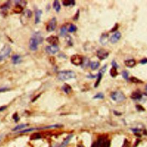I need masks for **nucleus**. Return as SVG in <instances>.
<instances>
[{
  "label": "nucleus",
  "mask_w": 147,
  "mask_h": 147,
  "mask_svg": "<svg viewBox=\"0 0 147 147\" xmlns=\"http://www.w3.org/2000/svg\"><path fill=\"white\" fill-rule=\"evenodd\" d=\"M128 75H129V72L127 70H124L122 72V76L123 78L125 80H128Z\"/></svg>",
  "instance_id": "473e14b6"
},
{
  "label": "nucleus",
  "mask_w": 147,
  "mask_h": 147,
  "mask_svg": "<svg viewBox=\"0 0 147 147\" xmlns=\"http://www.w3.org/2000/svg\"><path fill=\"white\" fill-rule=\"evenodd\" d=\"M145 92H146V93L147 95V85L145 86Z\"/></svg>",
  "instance_id": "49530a36"
},
{
  "label": "nucleus",
  "mask_w": 147,
  "mask_h": 147,
  "mask_svg": "<svg viewBox=\"0 0 147 147\" xmlns=\"http://www.w3.org/2000/svg\"></svg>",
  "instance_id": "09e8293b"
},
{
  "label": "nucleus",
  "mask_w": 147,
  "mask_h": 147,
  "mask_svg": "<svg viewBox=\"0 0 147 147\" xmlns=\"http://www.w3.org/2000/svg\"><path fill=\"white\" fill-rule=\"evenodd\" d=\"M11 51L12 49L9 45L6 44L4 45L3 48L0 51V61H2L8 57L9 56Z\"/></svg>",
  "instance_id": "7ed1b4c3"
},
{
  "label": "nucleus",
  "mask_w": 147,
  "mask_h": 147,
  "mask_svg": "<svg viewBox=\"0 0 147 147\" xmlns=\"http://www.w3.org/2000/svg\"><path fill=\"white\" fill-rule=\"evenodd\" d=\"M72 136H73V135H72V134H70V135H68V136H67L66 138L64 140V141H63L62 142H61V144L59 145V147H66L67 145L68 144V143H69L70 141L71 140V138H72Z\"/></svg>",
  "instance_id": "ddd939ff"
},
{
  "label": "nucleus",
  "mask_w": 147,
  "mask_h": 147,
  "mask_svg": "<svg viewBox=\"0 0 147 147\" xmlns=\"http://www.w3.org/2000/svg\"><path fill=\"white\" fill-rule=\"evenodd\" d=\"M109 55V52L107 50L104 49H101L98 51L97 52V57L101 60L106 59Z\"/></svg>",
  "instance_id": "6e6552de"
},
{
  "label": "nucleus",
  "mask_w": 147,
  "mask_h": 147,
  "mask_svg": "<svg viewBox=\"0 0 147 147\" xmlns=\"http://www.w3.org/2000/svg\"><path fill=\"white\" fill-rule=\"evenodd\" d=\"M112 65H113V67H115V68H118V65H117V64L116 63V62L115 61L113 60V61L112 62Z\"/></svg>",
  "instance_id": "58836bf2"
},
{
  "label": "nucleus",
  "mask_w": 147,
  "mask_h": 147,
  "mask_svg": "<svg viewBox=\"0 0 147 147\" xmlns=\"http://www.w3.org/2000/svg\"><path fill=\"white\" fill-rule=\"evenodd\" d=\"M129 80H131L132 83H136V84H139V83H143L142 81H141V80H140L139 79H138L137 78H136V77H131Z\"/></svg>",
  "instance_id": "cd10ccee"
},
{
  "label": "nucleus",
  "mask_w": 147,
  "mask_h": 147,
  "mask_svg": "<svg viewBox=\"0 0 147 147\" xmlns=\"http://www.w3.org/2000/svg\"><path fill=\"white\" fill-rule=\"evenodd\" d=\"M118 28V23H116L115 25H114V27L112 28V29L110 32H115L116 30H117Z\"/></svg>",
  "instance_id": "e433bc0d"
},
{
  "label": "nucleus",
  "mask_w": 147,
  "mask_h": 147,
  "mask_svg": "<svg viewBox=\"0 0 147 147\" xmlns=\"http://www.w3.org/2000/svg\"><path fill=\"white\" fill-rule=\"evenodd\" d=\"M110 74L112 77H116V76L118 74V72H117V68L115 67H113V66L110 70Z\"/></svg>",
  "instance_id": "393cba45"
},
{
  "label": "nucleus",
  "mask_w": 147,
  "mask_h": 147,
  "mask_svg": "<svg viewBox=\"0 0 147 147\" xmlns=\"http://www.w3.org/2000/svg\"><path fill=\"white\" fill-rule=\"evenodd\" d=\"M91 147H96V142H94V143L93 144V145H91Z\"/></svg>",
  "instance_id": "c03bdc74"
},
{
  "label": "nucleus",
  "mask_w": 147,
  "mask_h": 147,
  "mask_svg": "<svg viewBox=\"0 0 147 147\" xmlns=\"http://www.w3.org/2000/svg\"><path fill=\"white\" fill-rule=\"evenodd\" d=\"M7 108L6 106H1L0 107V112H2V111H4L5 109H6Z\"/></svg>",
  "instance_id": "37998d69"
},
{
  "label": "nucleus",
  "mask_w": 147,
  "mask_h": 147,
  "mask_svg": "<svg viewBox=\"0 0 147 147\" xmlns=\"http://www.w3.org/2000/svg\"><path fill=\"white\" fill-rule=\"evenodd\" d=\"M121 34L120 32H116L112 36L111 38H110V42L112 44H115L120 40V38H121Z\"/></svg>",
  "instance_id": "9b49d317"
},
{
  "label": "nucleus",
  "mask_w": 147,
  "mask_h": 147,
  "mask_svg": "<svg viewBox=\"0 0 147 147\" xmlns=\"http://www.w3.org/2000/svg\"><path fill=\"white\" fill-rule=\"evenodd\" d=\"M109 41V34L103 33L102 35L101 36L100 38V42L103 45H105L108 43Z\"/></svg>",
  "instance_id": "f8f14e48"
},
{
  "label": "nucleus",
  "mask_w": 147,
  "mask_h": 147,
  "mask_svg": "<svg viewBox=\"0 0 147 147\" xmlns=\"http://www.w3.org/2000/svg\"><path fill=\"white\" fill-rule=\"evenodd\" d=\"M102 147H110V141L109 140H106L105 141Z\"/></svg>",
  "instance_id": "72a5a7b5"
},
{
  "label": "nucleus",
  "mask_w": 147,
  "mask_h": 147,
  "mask_svg": "<svg viewBox=\"0 0 147 147\" xmlns=\"http://www.w3.org/2000/svg\"><path fill=\"white\" fill-rule=\"evenodd\" d=\"M105 141L103 140L102 137H100L98 138L97 141L96 142V147H102L103 144H104Z\"/></svg>",
  "instance_id": "412c9836"
},
{
  "label": "nucleus",
  "mask_w": 147,
  "mask_h": 147,
  "mask_svg": "<svg viewBox=\"0 0 147 147\" xmlns=\"http://www.w3.org/2000/svg\"><path fill=\"white\" fill-rule=\"evenodd\" d=\"M142 97V95L139 92H134L131 95V98L133 100H139Z\"/></svg>",
  "instance_id": "f3484780"
},
{
  "label": "nucleus",
  "mask_w": 147,
  "mask_h": 147,
  "mask_svg": "<svg viewBox=\"0 0 147 147\" xmlns=\"http://www.w3.org/2000/svg\"><path fill=\"white\" fill-rule=\"evenodd\" d=\"M124 63H125V65H126V66H127V67L132 68L135 66L136 62V61L134 60L130 59L128 60H126Z\"/></svg>",
  "instance_id": "dca6fc26"
},
{
  "label": "nucleus",
  "mask_w": 147,
  "mask_h": 147,
  "mask_svg": "<svg viewBox=\"0 0 147 147\" xmlns=\"http://www.w3.org/2000/svg\"><path fill=\"white\" fill-rule=\"evenodd\" d=\"M128 147V141L127 139H125V140H124V145H123L122 147Z\"/></svg>",
  "instance_id": "ea45409f"
},
{
  "label": "nucleus",
  "mask_w": 147,
  "mask_h": 147,
  "mask_svg": "<svg viewBox=\"0 0 147 147\" xmlns=\"http://www.w3.org/2000/svg\"><path fill=\"white\" fill-rule=\"evenodd\" d=\"M111 98L117 102H122L126 99L125 96L120 91H116L111 94Z\"/></svg>",
  "instance_id": "20e7f679"
},
{
  "label": "nucleus",
  "mask_w": 147,
  "mask_h": 147,
  "mask_svg": "<svg viewBox=\"0 0 147 147\" xmlns=\"http://www.w3.org/2000/svg\"><path fill=\"white\" fill-rule=\"evenodd\" d=\"M62 89L66 93L68 94L71 92V90H72V88H71V87H70L69 85H68V84H65L63 86Z\"/></svg>",
  "instance_id": "6ab92c4d"
},
{
  "label": "nucleus",
  "mask_w": 147,
  "mask_h": 147,
  "mask_svg": "<svg viewBox=\"0 0 147 147\" xmlns=\"http://www.w3.org/2000/svg\"><path fill=\"white\" fill-rule=\"evenodd\" d=\"M43 38L40 33H35L29 40V48L33 51H35L38 49V45L41 44Z\"/></svg>",
  "instance_id": "f257e3e1"
},
{
  "label": "nucleus",
  "mask_w": 147,
  "mask_h": 147,
  "mask_svg": "<svg viewBox=\"0 0 147 147\" xmlns=\"http://www.w3.org/2000/svg\"><path fill=\"white\" fill-rule=\"evenodd\" d=\"M2 137H3V135H2V134H1V135H0V141H1V140L2 139Z\"/></svg>",
  "instance_id": "a18cd8bd"
},
{
  "label": "nucleus",
  "mask_w": 147,
  "mask_h": 147,
  "mask_svg": "<svg viewBox=\"0 0 147 147\" xmlns=\"http://www.w3.org/2000/svg\"><path fill=\"white\" fill-rule=\"evenodd\" d=\"M13 10H14V12H15V13H20V12H22V8L21 7V5H17V6H15V9H13Z\"/></svg>",
  "instance_id": "c85d7f7f"
},
{
  "label": "nucleus",
  "mask_w": 147,
  "mask_h": 147,
  "mask_svg": "<svg viewBox=\"0 0 147 147\" xmlns=\"http://www.w3.org/2000/svg\"><path fill=\"white\" fill-rule=\"evenodd\" d=\"M90 67L92 70H95L98 68L99 65H100V64L98 62H91L90 64Z\"/></svg>",
  "instance_id": "b1692460"
},
{
  "label": "nucleus",
  "mask_w": 147,
  "mask_h": 147,
  "mask_svg": "<svg viewBox=\"0 0 147 147\" xmlns=\"http://www.w3.org/2000/svg\"><path fill=\"white\" fill-rule=\"evenodd\" d=\"M8 90H9V89L8 88H0V93L4 92H6Z\"/></svg>",
  "instance_id": "4c0bfd02"
},
{
  "label": "nucleus",
  "mask_w": 147,
  "mask_h": 147,
  "mask_svg": "<svg viewBox=\"0 0 147 147\" xmlns=\"http://www.w3.org/2000/svg\"><path fill=\"white\" fill-rule=\"evenodd\" d=\"M102 74H103V73H102L101 72L99 71V72L98 73V74L97 80H96V84H95V85H94L95 88H96V87L99 85V83H100V82L102 80V75H103Z\"/></svg>",
  "instance_id": "5701e85b"
},
{
  "label": "nucleus",
  "mask_w": 147,
  "mask_h": 147,
  "mask_svg": "<svg viewBox=\"0 0 147 147\" xmlns=\"http://www.w3.org/2000/svg\"><path fill=\"white\" fill-rule=\"evenodd\" d=\"M67 29L66 26H63L61 28V30H60V34H61V36H64L66 35L67 34Z\"/></svg>",
  "instance_id": "a878e982"
},
{
  "label": "nucleus",
  "mask_w": 147,
  "mask_h": 147,
  "mask_svg": "<svg viewBox=\"0 0 147 147\" xmlns=\"http://www.w3.org/2000/svg\"><path fill=\"white\" fill-rule=\"evenodd\" d=\"M42 15V11L41 10H38L35 13V23L36 24H37L40 22L41 20V17Z\"/></svg>",
  "instance_id": "2eb2a0df"
},
{
  "label": "nucleus",
  "mask_w": 147,
  "mask_h": 147,
  "mask_svg": "<svg viewBox=\"0 0 147 147\" xmlns=\"http://www.w3.org/2000/svg\"><path fill=\"white\" fill-rule=\"evenodd\" d=\"M106 68H107V65H105L104 66H103V67L101 69V70L100 71L102 72V73H104L106 71Z\"/></svg>",
  "instance_id": "a19ab883"
},
{
  "label": "nucleus",
  "mask_w": 147,
  "mask_h": 147,
  "mask_svg": "<svg viewBox=\"0 0 147 147\" xmlns=\"http://www.w3.org/2000/svg\"><path fill=\"white\" fill-rule=\"evenodd\" d=\"M76 76L75 73L72 70H64L58 73V78L61 81H66L74 78Z\"/></svg>",
  "instance_id": "f03ea898"
},
{
  "label": "nucleus",
  "mask_w": 147,
  "mask_h": 147,
  "mask_svg": "<svg viewBox=\"0 0 147 147\" xmlns=\"http://www.w3.org/2000/svg\"><path fill=\"white\" fill-rule=\"evenodd\" d=\"M63 5L64 6H73L75 5V1H71V0H65L63 1Z\"/></svg>",
  "instance_id": "4be33fe9"
},
{
  "label": "nucleus",
  "mask_w": 147,
  "mask_h": 147,
  "mask_svg": "<svg viewBox=\"0 0 147 147\" xmlns=\"http://www.w3.org/2000/svg\"><path fill=\"white\" fill-rule=\"evenodd\" d=\"M12 61L14 64H18L21 62V57L18 55H14L12 57Z\"/></svg>",
  "instance_id": "4468645a"
},
{
  "label": "nucleus",
  "mask_w": 147,
  "mask_h": 147,
  "mask_svg": "<svg viewBox=\"0 0 147 147\" xmlns=\"http://www.w3.org/2000/svg\"><path fill=\"white\" fill-rule=\"evenodd\" d=\"M41 138V135L39 133H34L30 137L31 140H37Z\"/></svg>",
  "instance_id": "7c9ffc66"
},
{
  "label": "nucleus",
  "mask_w": 147,
  "mask_h": 147,
  "mask_svg": "<svg viewBox=\"0 0 147 147\" xmlns=\"http://www.w3.org/2000/svg\"><path fill=\"white\" fill-rule=\"evenodd\" d=\"M61 127V125H50V126H47V127H40V128H30L29 129H26L23 130V131H21L20 132H19V133H27L29 132H32L33 131H36V130H41V129H50L52 128H59Z\"/></svg>",
  "instance_id": "39448f33"
},
{
  "label": "nucleus",
  "mask_w": 147,
  "mask_h": 147,
  "mask_svg": "<svg viewBox=\"0 0 147 147\" xmlns=\"http://www.w3.org/2000/svg\"><path fill=\"white\" fill-rule=\"evenodd\" d=\"M13 119H14L15 122H17L19 120V117L18 116L17 113H15L13 116Z\"/></svg>",
  "instance_id": "f704fd0d"
},
{
  "label": "nucleus",
  "mask_w": 147,
  "mask_h": 147,
  "mask_svg": "<svg viewBox=\"0 0 147 147\" xmlns=\"http://www.w3.org/2000/svg\"><path fill=\"white\" fill-rule=\"evenodd\" d=\"M32 13L31 11H30V10H26L25 11V12H24V13L23 14V16H22V18H24V20H25V19L26 18H30L32 17Z\"/></svg>",
  "instance_id": "aec40b11"
},
{
  "label": "nucleus",
  "mask_w": 147,
  "mask_h": 147,
  "mask_svg": "<svg viewBox=\"0 0 147 147\" xmlns=\"http://www.w3.org/2000/svg\"><path fill=\"white\" fill-rule=\"evenodd\" d=\"M136 108H137V110H138V111H142V110H145V109H144V108L142 107V106H141V105H137L136 106Z\"/></svg>",
  "instance_id": "c9c22d12"
},
{
  "label": "nucleus",
  "mask_w": 147,
  "mask_h": 147,
  "mask_svg": "<svg viewBox=\"0 0 147 147\" xmlns=\"http://www.w3.org/2000/svg\"><path fill=\"white\" fill-rule=\"evenodd\" d=\"M77 30V27L74 24H71L69 28H68V32L70 33H73L75 32Z\"/></svg>",
  "instance_id": "c756f323"
},
{
  "label": "nucleus",
  "mask_w": 147,
  "mask_h": 147,
  "mask_svg": "<svg viewBox=\"0 0 147 147\" xmlns=\"http://www.w3.org/2000/svg\"><path fill=\"white\" fill-rule=\"evenodd\" d=\"M27 126H28V124H21V125H17V127L14 128L13 129H12V131H18V130L24 128H25L26 127H27Z\"/></svg>",
  "instance_id": "bb28decb"
},
{
  "label": "nucleus",
  "mask_w": 147,
  "mask_h": 147,
  "mask_svg": "<svg viewBox=\"0 0 147 147\" xmlns=\"http://www.w3.org/2000/svg\"><path fill=\"white\" fill-rule=\"evenodd\" d=\"M59 50L58 45H50L46 47V51L48 53L54 55L57 53Z\"/></svg>",
  "instance_id": "1a4fd4ad"
},
{
  "label": "nucleus",
  "mask_w": 147,
  "mask_h": 147,
  "mask_svg": "<svg viewBox=\"0 0 147 147\" xmlns=\"http://www.w3.org/2000/svg\"><path fill=\"white\" fill-rule=\"evenodd\" d=\"M53 7H54V9L56 12H59L60 10H61V5H60L59 2L58 1H54V3H53Z\"/></svg>",
  "instance_id": "a211bd4d"
},
{
  "label": "nucleus",
  "mask_w": 147,
  "mask_h": 147,
  "mask_svg": "<svg viewBox=\"0 0 147 147\" xmlns=\"http://www.w3.org/2000/svg\"><path fill=\"white\" fill-rule=\"evenodd\" d=\"M140 63L142 64H144L147 63V59H144L141 60L140 61Z\"/></svg>",
  "instance_id": "79ce46f5"
},
{
  "label": "nucleus",
  "mask_w": 147,
  "mask_h": 147,
  "mask_svg": "<svg viewBox=\"0 0 147 147\" xmlns=\"http://www.w3.org/2000/svg\"><path fill=\"white\" fill-rule=\"evenodd\" d=\"M46 41L51 44V45H57L59 42V38L58 37L55 36H51L47 37Z\"/></svg>",
  "instance_id": "9d476101"
},
{
  "label": "nucleus",
  "mask_w": 147,
  "mask_h": 147,
  "mask_svg": "<svg viewBox=\"0 0 147 147\" xmlns=\"http://www.w3.org/2000/svg\"><path fill=\"white\" fill-rule=\"evenodd\" d=\"M57 25V20L55 17H54L50 21L47 26V30L48 32H53L55 30Z\"/></svg>",
  "instance_id": "0eeeda50"
},
{
  "label": "nucleus",
  "mask_w": 147,
  "mask_h": 147,
  "mask_svg": "<svg viewBox=\"0 0 147 147\" xmlns=\"http://www.w3.org/2000/svg\"><path fill=\"white\" fill-rule=\"evenodd\" d=\"M103 98H104V95L102 93H99L96 94L93 97L94 99H103Z\"/></svg>",
  "instance_id": "2f4dec72"
},
{
  "label": "nucleus",
  "mask_w": 147,
  "mask_h": 147,
  "mask_svg": "<svg viewBox=\"0 0 147 147\" xmlns=\"http://www.w3.org/2000/svg\"><path fill=\"white\" fill-rule=\"evenodd\" d=\"M71 62L74 65H81L83 64V60L82 57L79 55H74L71 56L70 59Z\"/></svg>",
  "instance_id": "423d86ee"
},
{
  "label": "nucleus",
  "mask_w": 147,
  "mask_h": 147,
  "mask_svg": "<svg viewBox=\"0 0 147 147\" xmlns=\"http://www.w3.org/2000/svg\"><path fill=\"white\" fill-rule=\"evenodd\" d=\"M78 147H84L83 145H78Z\"/></svg>",
  "instance_id": "de8ad7c7"
}]
</instances>
